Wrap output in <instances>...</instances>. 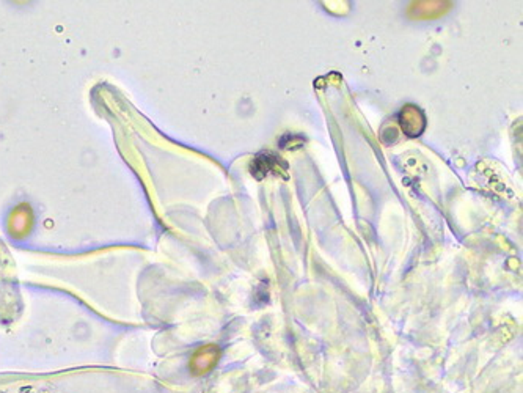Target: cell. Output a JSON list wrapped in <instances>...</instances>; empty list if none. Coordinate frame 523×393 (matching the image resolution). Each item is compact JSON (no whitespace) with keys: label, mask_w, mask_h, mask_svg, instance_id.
<instances>
[{"label":"cell","mask_w":523,"mask_h":393,"mask_svg":"<svg viewBox=\"0 0 523 393\" xmlns=\"http://www.w3.org/2000/svg\"><path fill=\"white\" fill-rule=\"evenodd\" d=\"M399 125L407 137H420L426 129V115L420 107L414 106V104H407V106H404L403 110H401Z\"/></svg>","instance_id":"6da1fadb"},{"label":"cell","mask_w":523,"mask_h":393,"mask_svg":"<svg viewBox=\"0 0 523 393\" xmlns=\"http://www.w3.org/2000/svg\"><path fill=\"white\" fill-rule=\"evenodd\" d=\"M217 356H219V354H217V348L214 346L204 348V350H200L195 354V357L192 359L191 367L193 372L198 374L206 373L208 370L213 368V365L217 362Z\"/></svg>","instance_id":"7a4b0ae2"}]
</instances>
